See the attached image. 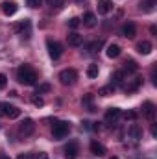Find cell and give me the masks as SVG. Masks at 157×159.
I'll use <instances>...</instances> for the list:
<instances>
[{
  "label": "cell",
  "instance_id": "obj_1",
  "mask_svg": "<svg viewBox=\"0 0 157 159\" xmlns=\"http://www.w3.org/2000/svg\"><path fill=\"white\" fill-rule=\"evenodd\" d=\"M17 80L22 85H35L37 83V72L30 67V65H22L17 70Z\"/></svg>",
  "mask_w": 157,
  "mask_h": 159
},
{
  "label": "cell",
  "instance_id": "obj_2",
  "mask_svg": "<svg viewBox=\"0 0 157 159\" xmlns=\"http://www.w3.org/2000/svg\"><path fill=\"white\" fill-rule=\"evenodd\" d=\"M69 131H70V124H69V122H56L54 128H52V135H54L56 141L65 139V137L69 135Z\"/></svg>",
  "mask_w": 157,
  "mask_h": 159
},
{
  "label": "cell",
  "instance_id": "obj_3",
  "mask_svg": "<svg viewBox=\"0 0 157 159\" xmlns=\"http://www.w3.org/2000/svg\"><path fill=\"white\" fill-rule=\"evenodd\" d=\"M76 80H78V72L74 69H65V70L59 72V81L63 85H74Z\"/></svg>",
  "mask_w": 157,
  "mask_h": 159
},
{
  "label": "cell",
  "instance_id": "obj_4",
  "mask_svg": "<svg viewBox=\"0 0 157 159\" xmlns=\"http://www.w3.org/2000/svg\"><path fill=\"white\" fill-rule=\"evenodd\" d=\"M46 48H48V56H50L52 59H59L61 54H63V46H61L59 43L52 41V39L46 41Z\"/></svg>",
  "mask_w": 157,
  "mask_h": 159
},
{
  "label": "cell",
  "instance_id": "obj_5",
  "mask_svg": "<svg viewBox=\"0 0 157 159\" xmlns=\"http://www.w3.org/2000/svg\"><path fill=\"white\" fill-rule=\"evenodd\" d=\"M0 109H2V115L7 119H19L20 117V109L13 104H0Z\"/></svg>",
  "mask_w": 157,
  "mask_h": 159
},
{
  "label": "cell",
  "instance_id": "obj_6",
  "mask_svg": "<svg viewBox=\"0 0 157 159\" xmlns=\"http://www.w3.org/2000/svg\"><path fill=\"white\" fill-rule=\"evenodd\" d=\"M65 157L67 159H76L78 157V154H79V146H78V143L76 141H70L67 146H65Z\"/></svg>",
  "mask_w": 157,
  "mask_h": 159
},
{
  "label": "cell",
  "instance_id": "obj_7",
  "mask_svg": "<svg viewBox=\"0 0 157 159\" xmlns=\"http://www.w3.org/2000/svg\"><path fill=\"white\" fill-rule=\"evenodd\" d=\"M34 129H35V124H34L32 119H24L20 122V126H19V131H20L22 135H32Z\"/></svg>",
  "mask_w": 157,
  "mask_h": 159
},
{
  "label": "cell",
  "instance_id": "obj_8",
  "mask_svg": "<svg viewBox=\"0 0 157 159\" xmlns=\"http://www.w3.org/2000/svg\"><path fill=\"white\" fill-rule=\"evenodd\" d=\"M30 30H32V20H30V19H24V20H20V22L15 26V32L22 34V35H26V37H30Z\"/></svg>",
  "mask_w": 157,
  "mask_h": 159
},
{
  "label": "cell",
  "instance_id": "obj_9",
  "mask_svg": "<svg viewBox=\"0 0 157 159\" xmlns=\"http://www.w3.org/2000/svg\"><path fill=\"white\" fill-rule=\"evenodd\" d=\"M120 115H122V111H120L118 107H109V109L105 111V122H107V124H115V122L120 119Z\"/></svg>",
  "mask_w": 157,
  "mask_h": 159
},
{
  "label": "cell",
  "instance_id": "obj_10",
  "mask_svg": "<svg viewBox=\"0 0 157 159\" xmlns=\"http://www.w3.org/2000/svg\"><path fill=\"white\" fill-rule=\"evenodd\" d=\"M91 154L96 157H104L105 156V146L100 144L98 141H91Z\"/></svg>",
  "mask_w": 157,
  "mask_h": 159
},
{
  "label": "cell",
  "instance_id": "obj_11",
  "mask_svg": "<svg viewBox=\"0 0 157 159\" xmlns=\"http://www.w3.org/2000/svg\"><path fill=\"white\" fill-rule=\"evenodd\" d=\"M142 115L148 120H154L155 119V106H154L152 102H144V104H142Z\"/></svg>",
  "mask_w": 157,
  "mask_h": 159
},
{
  "label": "cell",
  "instance_id": "obj_12",
  "mask_svg": "<svg viewBox=\"0 0 157 159\" xmlns=\"http://www.w3.org/2000/svg\"><path fill=\"white\" fill-rule=\"evenodd\" d=\"M135 34H137V28H135L133 22H126V24L122 26V35H124L126 39H133Z\"/></svg>",
  "mask_w": 157,
  "mask_h": 159
},
{
  "label": "cell",
  "instance_id": "obj_13",
  "mask_svg": "<svg viewBox=\"0 0 157 159\" xmlns=\"http://www.w3.org/2000/svg\"><path fill=\"white\" fill-rule=\"evenodd\" d=\"M113 9V2L111 0H98V13L100 15H107Z\"/></svg>",
  "mask_w": 157,
  "mask_h": 159
},
{
  "label": "cell",
  "instance_id": "obj_14",
  "mask_svg": "<svg viewBox=\"0 0 157 159\" xmlns=\"http://www.w3.org/2000/svg\"><path fill=\"white\" fill-rule=\"evenodd\" d=\"M137 50H139V54L148 56V54H152L154 46H152V43H150V41H141V43L137 44Z\"/></svg>",
  "mask_w": 157,
  "mask_h": 159
},
{
  "label": "cell",
  "instance_id": "obj_15",
  "mask_svg": "<svg viewBox=\"0 0 157 159\" xmlns=\"http://www.w3.org/2000/svg\"><path fill=\"white\" fill-rule=\"evenodd\" d=\"M128 135H129L131 139L139 141V139H142V128H141V126H137V124H131V126H129V129H128Z\"/></svg>",
  "mask_w": 157,
  "mask_h": 159
},
{
  "label": "cell",
  "instance_id": "obj_16",
  "mask_svg": "<svg viewBox=\"0 0 157 159\" xmlns=\"http://www.w3.org/2000/svg\"><path fill=\"white\" fill-rule=\"evenodd\" d=\"M155 6H157V0H142V2L139 4L141 11H144V13H152V11L155 9Z\"/></svg>",
  "mask_w": 157,
  "mask_h": 159
},
{
  "label": "cell",
  "instance_id": "obj_17",
  "mask_svg": "<svg viewBox=\"0 0 157 159\" xmlns=\"http://www.w3.org/2000/svg\"><path fill=\"white\" fill-rule=\"evenodd\" d=\"M17 9H19V6H17L15 2H4V4H2V11H4L7 17L15 15V13H17Z\"/></svg>",
  "mask_w": 157,
  "mask_h": 159
},
{
  "label": "cell",
  "instance_id": "obj_18",
  "mask_svg": "<svg viewBox=\"0 0 157 159\" xmlns=\"http://www.w3.org/2000/svg\"><path fill=\"white\" fill-rule=\"evenodd\" d=\"M96 22H98V20H96V15H94V13H91V11H89V13H85V15H83V24H85L87 28H94V26H96Z\"/></svg>",
  "mask_w": 157,
  "mask_h": 159
},
{
  "label": "cell",
  "instance_id": "obj_19",
  "mask_svg": "<svg viewBox=\"0 0 157 159\" xmlns=\"http://www.w3.org/2000/svg\"><path fill=\"white\" fill-rule=\"evenodd\" d=\"M69 44L70 46H79V44H83V35H79L76 32H72V34H69Z\"/></svg>",
  "mask_w": 157,
  "mask_h": 159
},
{
  "label": "cell",
  "instance_id": "obj_20",
  "mask_svg": "<svg viewBox=\"0 0 157 159\" xmlns=\"http://www.w3.org/2000/svg\"><path fill=\"white\" fill-rule=\"evenodd\" d=\"M120 52H122V50H120V46L115 44V43H111V44L107 46V50H105L107 57H111V59H113V57H118V56H120Z\"/></svg>",
  "mask_w": 157,
  "mask_h": 159
},
{
  "label": "cell",
  "instance_id": "obj_21",
  "mask_svg": "<svg viewBox=\"0 0 157 159\" xmlns=\"http://www.w3.org/2000/svg\"><path fill=\"white\" fill-rule=\"evenodd\" d=\"M141 85H142V78H135L129 85H126L124 89H126V93H133V91H137Z\"/></svg>",
  "mask_w": 157,
  "mask_h": 159
},
{
  "label": "cell",
  "instance_id": "obj_22",
  "mask_svg": "<svg viewBox=\"0 0 157 159\" xmlns=\"http://www.w3.org/2000/svg\"><path fill=\"white\" fill-rule=\"evenodd\" d=\"M124 83V72L122 70H117L113 76H111V85L115 87V85H122Z\"/></svg>",
  "mask_w": 157,
  "mask_h": 159
},
{
  "label": "cell",
  "instance_id": "obj_23",
  "mask_svg": "<svg viewBox=\"0 0 157 159\" xmlns=\"http://www.w3.org/2000/svg\"><path fill=\"white\" fill-rule=\"evenodd\" d=\"M102 44H104V41H92V43H89L85 48H87V52L92 54V52H98V50L102 48Z\"/></svg>",
  "mask_w": 157,
  "mask_h": 159
},
{
  "label": "cell",
  "instance_id": "obj_24",
  "mask_svg": "<svg viewBox=\"0 0 157 159\" xmlns=\"http://www.w3.org/2000/svg\"><path fill=\"white\" fill-rule=\"evenodd\" d=\"M98 72H100V69H98L96 63H91V65L87 67V76H89V78H98Z\"/></svg>",
  "mask_w": 157,
  "mask_h": 159
},
{
  "label": "cell",
  "instance_id": "obj_25",
  "mask_svg": "<svg viewBox=\"0 0 157 159\" xmlns=\"http://www.w3.org/2000/svg\"><path fill=\"white\" fill-rule=\"evenodd\" d=\"M124 70H128V72H137V70H139V65H137L133 59H128V61L124 63Z\"/></svg>",
  "mask_w": 157,
  "mask_h": 159
},
{
  "label": "cell",
  "instance_id": "obj_26",
  "mask_svg": "<svg viewBox=\"0 0 157 159\" xmlns=\"http://www.w3.org/2000/svg\"><path fill=\"white\" fill-rule=\"evenodd\" d=\"M113 93H115V87H113V85H107V87H102V89L98 91V94H100V96H111Z\"/></svg>",
  "mask_w": 157,
  "mask_h": 159
},
{
  "label": "cell",
  "instance_id": "obj_27",
  "mask_svg": "<svg viewBox=\"0 0 157 159\" xmlns=\"http://www.w3.org/2000/svg\"><path fill=\"white\" fill-rule=\"evenodd\" d=\"M92 98H94L92 94H87V96H83V100H81V104H83V106H87V107H89V111H96V109L92 107Z\"/></svg>",
  "mask_w": 157,
  "mask_h": 159
},
{
  "label": "cell",
  "instance_id": "obj_28",
  "mask_svg": "<svg viewBox=\"0 0 157 159\" xmlns=\"http://www.w3.org/2000/svg\"><path fill=\"white\" fill-rule=\"evenodd\" d=\"M46 4L50 7H56V9H61L65 6V0H46Z\"/></svg>",
  "mask_w": 157,
  "mask_h": 159
},
{
  "label": "cell",
  "instance_id": "obj_29",
  "mask_svg": "<svg viewBox=\"0 0 157 159\" xmlns=\"http://www.w3.org/2000/svg\"><path fill=\"white\" fill-rule=\"evenodd\" d=\"M52 87H50V83H41L39 87L35 89V94H43V93H48Z\"/></svg>",
  "mask_w": 157,
  "mask_h": 159
},
{
  "label": "cell",
  "instance_id": "obj_30",
  "mask_svg": "<svg viewBox=\"0 0 157 159\" xmlns=\"http://www.w3.org/2000/svg\"><path fill=\"white\" fill-rule=\"evenodd\" d=\"M79 22H81V20H79L78 17H72V19L69 20V28H72V30H74V28H78Z\"/></svg>",
  "mask_w": 157,
  "mask_h": 159
},
{
  "label": "cell",
  "instance_id": "obj_31",
  "mask_svg": "<svg viewBox=\"0 0 157 159\" xmlns=\"http://www.w3.org/2000/svg\"><path fill=\"white\" fill-rule=\"evenodd\" d=\"M32 102H34V106H37V107H43V106H44V102H43V98H41V96H34V98H32Z\"/></svg>",
  "mask_w": 157,
  "mask_h": 159
},
{
  "label": "cell",
  "instance_id": "obj_32",
  "mask_svg": "<svg viewBox=\"0 0 157 159\" xmlns=\"http://www.w3.org/2000/svg\"><path fill=\"white\" fill-rule=\"evenodd\" d=\"M6 85H7V76L0 74V89H6Z\"/></svg>",
  "mask_w": 157,
  "mask_h": 159
},
{
  "label": "cell",
  "instance_id": "obj_33",
  "mask_svg": "<svg viewBox=\"0 0 157 159\" xmlns=\"http://www.w3.org/2000/svg\"><path fill=\"white\" fill-rule=\"evenodd\" d=\"M41 2H43V0H28V6H30V7H39Z\"/></svg>",
  "mask_w": 157,
  "mask_h": 159
},
{
  "label": "cell",
  "instance_id": "obj_34",
  "mask_svg": "<svg viewBox=\"0 0 157 159\" xmlns=\"http://www.w3.org/2000/svg\"><path fill=\"white\" fill-rule=\"evenodd\" d=\"M124 117H126V119H129V120H135V119H137V113H135V111H128Z\"/></svg>",
  "mask_w": 157,
  "mask_h": 159
},
{
  "label": "cell",
  "instance_id": "obj_35",
  "mask_svg": "<svg viewBox=\"0 0 157 159\" xmlns=\"http://www.w3.org/2000/svg\"><path fill=\"white\" fill-rule=\"evenodd\" d=\"M17 159H35V157H34L32 154H20V156H19Z\"/></svg>",
  "mask_w": 157,
  "mask_h": 159
},
{
  "label": "cell",
  "instance_id": "obj_36",
  "mask_svg": "<svg viewBox=\"0 0 157 159\" xmlns=\"http://www.w3.org/2000/svg\"><path fill=\"white\" fill-rule=\"evenodd\" d=\"M35 159H48V156H46L44 152H39V154L35 156Z\"/></svg>",
  "mask_w": 157,
  "mask_h": 159
},
{
  "label": "cell",
  "instance_id": "obj_37",
  "mask_svg": "<svg viewBox=\"0 0 157 159\" xmlns=\"http://www.w3.org/2000/svg\"><path fill=\"white\" fill-rule=\"evenodd\" d=\"M152 135H154V137H155V135H157V128H155V124L152 126Z\"/></svg>",
  "mask_w": 157,
  "mask_h": 159
},
{
  "label": "cell",
  "instance_id": "obj_38",
  "mask_svg": "<svg viewBox=\"0 0 157 159\" xmlns=\"http://www.w3.org/2000/svg\"><path fill=\"white\" fill-rule=\"evenodd\" d=\"M0 159H9V157H7L6 154H0Z\"/></svg>",
  "mask_w": 157,
  "mask_h": 159
},
{
  "label": "cell",
  "instance_id": "obj_39",
  "mask_svg": "<svg viewBox=\"0 0 157 159\" xmlns=\"http://www.w3.org/2000/svg\"><path fill=\"white\" fill-rule=\"evenodd\" d=\"M109 159H118V157H109Z\"/></svg>",
  "mask_w": 157,
  "mask_h": 159
},
{
  "label": "cell",
  "instance_id": "obj_40",
  "mask_svg": "<svg viewBox=\"0 0 157 159\" xmlns=\"http://www.w3.org/2000/svg\"><path fill=\"white\" fill-rule=\"evenodd\" d=\"M0 115H2V109H0Z\"/></svg>",
  "mask_w": 157,
  "mask_h": 159
}]
</instances>
